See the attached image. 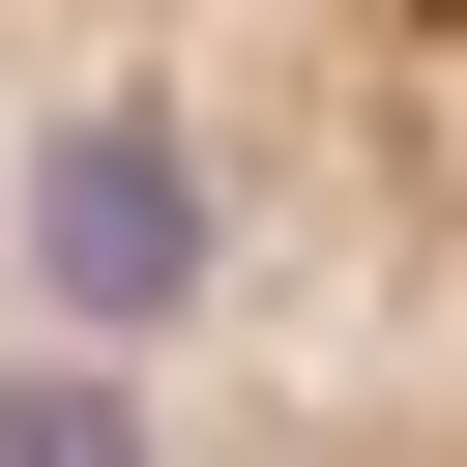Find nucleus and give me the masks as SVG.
<instances>
[{
    "mask_svg": "<svg viewBox=\"0 0 467 467\" xmlns=\"http://www.w3.org/2000/svg\"><path fill=\"white\" fill-rule=\"evenodd\" d=\"M0 467H467V0H0Z\"/></svg>",
    "mask_w": 467,
    "mask_h": 467,
    "instance_id": "1",
    "label": "nucleus"
}]
</instances>
